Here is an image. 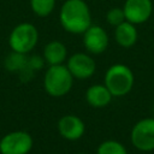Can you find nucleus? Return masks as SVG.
Instances as JSON below:
<instances>
[{"label": "nucleus", "instance_id": "nucleus-1", "mask_svg": "<svg viewBox=\"0 0 154 154\" xmlns=\"http://www.w3.org/2000/svg\"><path fill=\"white\" fill-rule=\"evenodd\" d=\"M59 20L65 31L83 34L91 25V13L84 0H66L59 12Z\"/></svg>", "mask_w": 154, "mask_h": 154}, {"label": "nucleus", "instance_id": "nucleus-2", "mask_svg": "<svg viewBox=\"0 0 154 154\" xmlns=\"http://www.w3.org/2000/svg\"><path fill=\"white\" fill-rule=\"evenodd\" d=\"M73 84V76L66 65H49L43 77V88L46 93L53 97L66 95Z\"/></svg>", "mask_w": 154, "mask_h": 154}, {"label": "nucleus", "instance_id": "nucleus-3", "mask_svg": "<svg viewBox=\"0 0 154 154\" xmlns=\"http://www.w3.org/2000/svg\"><path fill=\"white\" fill-rule=\"evenodd\" d=\"M135 83L132 70L124 64H114L109 66L105 73L103 84L109 89L113 96L120 97L131 91Z\"/></svg>", "mask_w": 154, "mask_h": 154}, {"label": "nucleus", "instance_id": "nucleus-4", "mask_svg": "<svg viewBox=\"0 0 154 154\" xmlns=\"http://www.w3.org/2000/svg\"><path fill=\"white\" fill-rule=\"evenodd\" d=\"M38 41V31L31 23H19L16 25L10 36L8 45L13 52L28 54L31 52Z\"/></svg>", "mask_w": 154, "mask_h": 154}, {"label": "nucleus", "instance_id": "nucleus-5", "mask_svg": "<svg viewBox=\"0 0 154 154\" xmlns=\"http://www.w3.org/2000/svg\"><path fill=\"white\" fill-rule=\"evenodd\" d=\"M130 140L132 146L141 152L154 150V117L138 120L131 129Z\"/></svg>", "mask_w": 154, "mask_h": 154}, {"label": "nucleus", "instance_id": "nucleus-6", "mask_svg": "<svg viewBox=\"0 0 154 154\" xmlns=\"http://www.w3.org/2000/svg\"><path fill=\"white\" fill-rule=\"evenodd\" d=\"M34 141L29 132L17 130L6 134L0 140V154H28Z\"/></svg>", "mask_w": 154, "mask_h": 154}, {"label": "nucleus", "instance_id": "nucleus-7", "mask_svg": "<svg viewBox=\"0 0 154 154\" xmlns=\"http://www.w3.org/2000/svg\"><path fill=\"white\" fill-rule=\"evenodd\" d=\"M67 69L77 79H87L95 73L96 63L87 53H75L67 59Z\"/></svg>", "mask_w": 154, "mask_h": 154}, {"label": "nucleus", "instance_id": "nucleus-8", "mask_svg": "<svg viewBox=\"0 0 154 154\" xmlns=\"http://www.w3.org/2000/svg\"><path fill=\"white\" fill-rule=\"evenodd\" d=\"M125 19L135 25L147 22L153 13L152 0H125L123 6Z\"/></svg>", "mask_w": 154, "mask_h": 154}, {"label": "nucleus", "instance_id": "nucleus-9", "mask_svg": "<svg viewBox=\"0 0 154 154\" xmlns=\"http://www.w3.org/2000/svg\"><path fill=\"white\" fill-rule=\"evenodd\" d=\"M108 35L100 25H90L83 32V46L91 54H101L108 47Z\"/></svg>", "mask_w": 154, "mask_h": 154}, {"label": "nucleus", "instance_id": "nucleus-10", "mask_svg": "<svg viewBox=\"0 0 154 154\" xmlns=\"http://www.w3.org/2000/svg\"><path fill=\"white\" fill-rule=\"evenodd\" d=\"M58 131L67 141H77L85 132L83 120L75 114L63 116L58 122Z\"/></svg>", "mask_w": 154, "mask_h": 154}, {"label": "nucleus", "instance_id": "nucleus-11", "mask_svg": "<svg viewBox=\"0 0 154 154\" xmlns=\"http://www.w3.org/2000/svg\"><path fill=\"white\" fill-rule=\"evenodd\" d=\"M112 97V93L105 84H93L85 91V100L94 108L106 107L111 102Z\"/></svg>", "mask_w": 154, "mask_h": 154}, {"label": "nucleus", "instance_id": "nucleus-12", "mask_svg": "<svg viewBox=\"0 0 154 154\" xmlns=\"http://www.w3.org/2000/svg\"><path fill=\"white\" fill-rule=\"evenodd\" d=\"M137 37H138V34H137V29H136L135 24L125 20L122 24L116 26L114 38L120 47H123V48L132 47L136 43Z\"/></svg>", "mask_w": 154, "mask_h": 154}, {"label": "nucleus", "instance_id": "nucleus-13", "mask_svg": "<svg viewBox=\"0 0 154 154\" xmlns=\"http://www.w3.org/2000/svg\"><path fill=\"white\" fill-rule=\"evenodd\" d=\"M67 58V49L60 41H51L43 48V59L48 65L63 64Z\"/></svg>", "mask_w": 154, "mask_h": 154}, {"label": "nucleus", "instance_id": "nucleus-14", "mask_svg": "<svg viewBox=\"0 0 154 154\" xmlns=\"http://www.w3.org/2000/svg\"><path fill=\"white\" fill-rule=\"evenodd\" d=\"M26 64H28L26 54L13 52V51L5 59V67L11 72H19L26 66Z\"/></svg>", "mask_w": 154, "mask_h": 154}, {"label": "nucleus", "instance_id": "nucleus-15", "mask_svg": "<svg viewBox=\"0 0 154 154\" xmlns=\"http://www.w3.org/2000/svg\"><path fill=\"white\" fill-rule=\"evenodd\" d=\"M30 7L37 17H47L55 8V0H30Z\"/></svg>", "mask_w": 154, "mask_h": 154}, {"label": "nucleus", "instance_id": "nucleus-16", "mask_svg": "<svg viewBox=\"0 0 154 154\" xmlns=\"http://www.w3.org/2000/svg\"><path fill=\"white\" fill-rule=\"evenodd\" d=\"M96 154H128L123 143L116 140H106L97 147Z\"/></svg>", "mask_w": 154, "mask_h": 154}, {"label": "nucleus", "instance_id": "nucleus-17", "mask_svg": "<svg viewBox=\"0 0 154 154\" xmlns=\"http://www.w3.org/2000/svg\"><path fill=\"white\" fill-rule=\"evenodd\" d=\"M106 20L108 22L109 25L112 26H117L119 24H122L123 22H125V13L123 8L119 7H113L111 10H108V12L106 13Z\"/></svg>", "mask_w": 154, "mask_h": 154}, {"label": "nucleus", "instance_id": "nucleus-18", "mask_svg": "<svg viewBox=\"0 0 154 154\" xmlns=\"http://www.w3.org/2000/svg\"><path fill=\"white\" fill-rule=\"evenodd\" d=\"M45 59L43 57H40V55H31L28 58V66L34 70V71H37V70H41L43 67V64H45Z\"/></svg>", "mask_w": 154, "mask_h": 154}, {"label": "nucleus", "instance_id": "nucleus-19", "mask_svg": "<svg viewBox=\"0 0 154 154\" xmlns=\"http://www.w3.org/2000/svg\"><path fill=\"white\" fill-rule=\"evenodd\" d=\"M77 154H87V153H77Z\"/></svg>", "mask_w": 154, "mask_h": 154}, {"label": "nucleus", "instance_id": "nucleus-20", "mask_svg": "<svg viewBox=\"0 0 154 154\" xmlns=\"http://www.w3.org/2000/svg\"><path fill=\"white\" fill-rule=\"evenodd\" d=\"M153 112H154V108H153Z\"/></svg>", "mask_w": 154, "mask_h": 154}]
</instances>
